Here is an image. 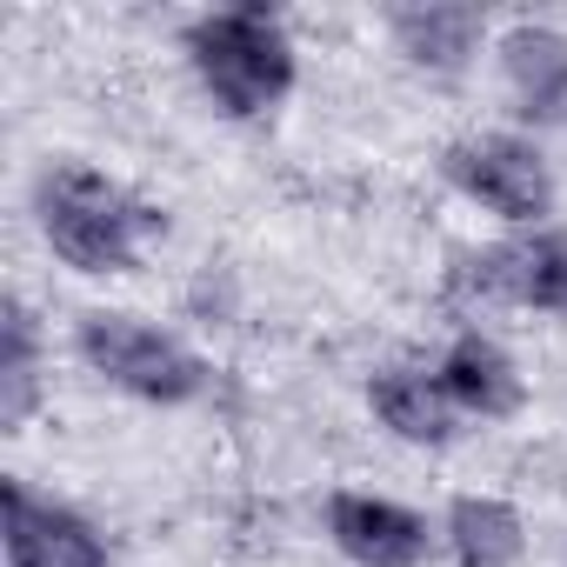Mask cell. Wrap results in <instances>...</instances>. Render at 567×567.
I'll use <instances>...</instances> for the list:
<instances>
[{
    "label": "cell",
    "mask_w": 567,
    "mask_h": 567,
    "mask_svg": "<svg viewBox=\"0 0 567 567\" xmlns=\"http://www.w3.org/2000/svg\"><path fill=\"white\" fill-rule=\"evenodd\" d=\"M74 348H81V361H87L107 388H121V394H134V401H154V408L200 401L207 381H214L207 361H200L187 341L147 328L141 315H81Z\"/></svg>",
    "instance_id": "3"
},
{
    "label": "cell",
    "mask_w": 567,
    "mask_h": 567,
    "mask_svg": "<svg viewBox=\"0 0 567 567\" xmlns=\"http://www.w3.org/2000/svg\"><path fill=\"white\" fill-rule=\"evenodd\" d=\"M368 408H374V421L394 441H414V447H447L454 441V414H461L441 394V381H427L414 368H381L368 381Z\"/></svg>",
    "instance_id": "10"
},
{
    "label": "cell",
    "mask_w": 567,
    "mask_h": 567,
    "mask_svg": "<svg viewBox=\"0 0 567 567\" xmlns=\"http://www.w3.org/2000/svg\"><path fill=\"white\" fill-rule=\"evenodd\" d=\"M0 540H8V567H107V540L87 514L68 501L34 494L28 481H0Z\"/></svg>",
    "instance_id": "5"
},
{
    "label": "cell",
    "mask_w": 567,
    "mask_h": 567,
    "mask_svg": "<svg viewBox=\"0 0 567 567\" xmlns=\"http://www.w3.org/2000/svg\"><path fill=\"white\" fill-rule=\"evenodd\" d=\"M441 534L461 567H520V554H527V520L494 494H454Z\"/></svg>",
    "instance_id": "12"
},
{
    "label": "cell",
    "mask_w": 567,
    "mask_h": 567,
    "mask_svg": "<svg viewBox=\"0 0 567 567\" xmlns=\"http://www.w3.org/2000/svg\"><path fill=\"white\" fill-rule=\"evenodd\" d=\"M434 381H441V394H447L461 414H481V421H507V414H520V401H527V381H520L514 354H507L494 334H481V328L447 341Z\"/></svg>",
    "instance_id": "8"
},
{
    "label": "cell",
    "mask_w": 567,
    "mask_h": 567,
    "mask_svg": "<svg viewBox=\"0 0 567 567\" xmlns=\"http://www.w3.org/2000/svg\"><path fill=\"white\" fill-rule=\"evenodd\" d=\"M467 280L494 301L567 315V234H534V240H514V247H487V254L467 260Z\"/></svg>",
    "instance_id": "7"
},
{
    "label": "cell",
    "mask_w": 567,
    "mask_h": 567,
    "mask_svg": "<svg viewBox=\"0 0 567 567\" xmlns=\"http://www.w3.org/2000/svg\"><path fill=\"white\" fill-rule=\"evenodd\" d=\"M441 174L501 220H540L554 207V174L534 141L520 134H467L441 154Z\"/></svg>",
    "instance_id": "4"
},
{
    "label": "cell",
    "mask_w": 567,
    "mask_h": 567,
    "mask_svg": "<svg viewBox=\"0 0 567 567\" xmlns=\"http://www.w3.org/2000/svg\"><path fill=\"white\" fill-rule=\"evenodd\" d=\"M501 74L527 121H567V34L547 21H520L501 34Z\"/></svg>",
    "instance_id": "9"
},
{
    "label": "cell",
    "mask_w": 567,
    "mask_h": 567,
    "mask_svg": "<svg viewBox=\"0 0 567 567\" xmlns=\"http://www.w3.org/2000/svg\"><path fill=\"white\" fill-rule=\"evenodd\" d=\"M41 408V328L21 295L0 301V421L21 427Z\"/></svg>",
    "instance_id": "13"
},
{
    "label": "cell",
    "mask_w": 567,
    "mask_h": 567,
    "mask_svg": "<svg viewBox=\"0 0 567 567\" xmlns=\"http://www.w3.org/2000/svg\"><path fill=\"white\" fill-rule=\"evenodd\" d=\"M328 534L354 567H421L434 554V527L414 507L388 494H354V487L328 501Z\"/></svg>",
    "instance_id": "6"
},
{
    "label": "cell",
    "mask_w": 567,
    "mask_h": 567,
    "mask_svg": "<svg viewBox=\"0 0 567 567\" xmlns=\"http://www.w3.org/2000/svg\"><path fill=\"white\" fill-rule=\"evenodd\" d=\"M34 214H41L48 247L74 274H134L141 247L167 234L161 207H147L141 194H127L121 181L81 161H61L34 181Z\"/></svg>",
    "instance_id": "1"
},
{
    "label": "cell",
    "mask_w": 567,
    "mask_h": 567,
    "mask_svg": "<svg viewBox=\"0 0 567 567\" xmlns=\"http://www.w3.org/2000/svg\"><path fill=\"white\" fill-rule=\"evenodd\" d=\"M388 34H394V48H401L414 68H427V74H461V68L481 54L487 21H481L474 8H394V14H388Z\"/></svg>",
    "instance_id": "11"
},
{
    "label": "cell",
    "mask_w": 567,
    "mask_h": 567,
    "mask_svg": "<svg viewBox=\"0 0 567 567\" xmlns=\"http://www.w3.org/2000/svg\"><path fill=\"white\" fill-rule=\"evenodd\" d=\"M187 61L207 87V101L234 121H254L267 107L288 101L295 87V41L267 8H214L187 21Z\"/></svg>",
    "instance_id": "2"
}]
</instances>
